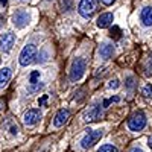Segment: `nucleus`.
Here are the masks:
<instances>
[{"label":"nucleus","mask_w":152,"mask_h":152,"mask_svg":"<svg viewBox=\"0 0 152 152\" xmlns=\"http://www.w3.org/2000/svg\"><path fill=\"white\" fill-rule=\"evenodd\" d=\"M104 107H100L99 104H94L93 107H90L85 113H84V120L85 122H94V120H99L100 117L104 116Z\"/></svg>","instance_id":"7"},{"label":"nucleus","mask_w":152,"mask_h":152,"mask_svg":"<svg viewBox=\"0 0 152 152\" xmlns=\"http://www.w3.org/2000/svg\"><path fill=\"white\" fill-rule=\"evenodd\" d=\"M37 58V46L34 43H29L23 47V50L20 52V56H18V62L21 67H28L29 64L35 61Z\"/></svg>","instance_id":"1"},{"label":"nucleus","mask_w":152,"mask_h":152,"mask_svg":"<svg viewBox=\"0 0 152 152\" xmlns=\"http://www.w3.org/2000/svg\"><path fill=\"white\" fill-rule=\"evenodd\" d=\"M97 152H119L116 146H113V145H104V146H100L97 149Z\"/></svg>","instance_id":"16"},{"label":"nucleus","mask_w":152,"mask_h":152,"mask_svg":"<svg viewBox=\"0 0 152 152\" xmlns=\"http://www.w3.org/2000/svg\"><path fill=\"white\" fill-rule=\"evenodd\" d=\"M148 145H149V148L152 149V135L149 137V140H148Z\"/></svg>","instance_id":"28"},{"label":"nucleus","mask_w":152,"mask_h":152,"mask_svg":"<svg viewBox=\"0 0 152 152\" xmlns=\"http://www.w3.org/2000/svg\"><path fill=\"white\" fill-rule=\"evenodd\" d=\"M47 2H52V0H47Z\"/></svg>","instance_id":"31"},{"label":"nucleus","mask_w":152,"mask_h":152,"mask_svg":"<svg viewBox=\"0 0 152 152\" xmlns=\"http://www.w3.org/2000/svg\"><path fill=\"white\" fill-rule=\"evenodd\" d=\"M111 37H114V38H120V29H119L117 26H114V28L111 29Z\"/></svg>","instance_id":"21"},{"label":"nucleus","mask_w":152,"mask_h":152,"mask_svg":"<svg viewBox=\"0 0 152 152\" xmlns=\"http://www.w3.org/2000/svg\"><path fill=\"white\" fill-rule=\"evenodd\" d=\"M40 76H41L40 70H34V72L29 75V85H35V84H38V82H41V81H40Z\"/></svg>","instance_id":"15"},{"label":"nucleus","mask_w":152,"mask_h":152,"mask_svg":"<svg viewBox=\"0 0 152 152\" xmlns=\"http://www.w3.org/2000/svg\"><path fill=\"white\" fill-rule=\"evenodd\" d=\"M70 117V111L67 108H61L58 113H56V116L53 119V126L55 128H59V126H62Z\"/></svg>","instance_id":"10"},{"label":"nucleus","mask_w":152,"mask_h":152,"mask_svg":"<svg viewBox=\"0 0 152 152\" xmlns=\"http://www.w3.org/2000/svg\"><path fill=\"white\" fill-rule=\"evenodd\" d=\"M102 135H104L102 129H91V131H88L85 134V137L81 140V148L82 149H88V148L94 146L100 140V137H102Z\"/></svg>","instance_id":"3"},{"label":"nucleus","mask_w":152,"mask_h":152,"mask_svg":"<svg viewBox=\"0 0 152 152\" xmlns=\"http://www.w3.org/2000/svg\"><path fill=\"white\" fill-rule=\"evenodd\" d=\"M40 119H41V111L37 110V108H31V110H28L26 113H24L23 123L26 126H34V125H37L38 122H40Z\"/></svg>","instance_id":"8"},{"label":"nucleus","mask_w":152,"mask_h":152,"mask_svg":"<svg viewBox=\"0 0 152 152\" xmlns=\"http://www.w3.org/2000/svg\"><path fill=\"white\" fill-rule=\"evenodd\" d=\"M140 21L143 26H152V6H145L140 12Z\"/></svg>","instance_id":"12"},{"label":"nucleus","mask_w":152,"mask_h":152,"mask_svg":"<svg viewBox=\"0 0 152 152\" xmlns=\"http://www.w3.org/2000/svg\"><path fill=\"white\" fill-rule=\"evenodd\" d=\"M114 2H116V0H102V3H104V5H107V6H110V5H113Z\"/></svg>","instance_id":"26"},{"label":"nucleus","mask_w":152,"mask_h":152,"mask_svg":"<svg viewBox=\"0 0 152 152\" xmlns=\"http://www.w3.org/2000/svg\"><path fill=\"white\" fill-rule=\"evenodd\" d=\"M143 94H145L146 97H151V99H152V85H151V84H148V85L143 87Z\"/></svg>","instance_id":"17"},{"label":"nucleus","mask_w":152,"mask_h":152,"mask_svg":"<svg viewBox=\"0 0 152 152\" xmlns=\"http://www.w3.org/2000/svg\"><path fill=\"white\" fill-rule=\"evenodd\" d=\"M8 3V0H0V5H2V6H5Z\"/></svg>","instance_id":"29"},{"label":"nucleus","mask_w":152,"mask_h":152,"mask_svg":"<svg viewBox=\"0 0 152 152\" xmlns=\"http://www.w3.org/2000/svg\"><path fill=\"white\" fill-rule=\"evenodd\" d=\"M126 87H128V88H132L134 87V78H131V76H129V78L126 79Z\"/></svg>","instance_id":"23"},{"label":"nucleus","mask_w":152,"mask_h":152,"mask_svg":"<svg viewBox=\"0 0 152 152\" xmlns=\"http://www.w3.org/2000/svg\"><path fill=\"white\" fill-rule=\"evenodd\" d=\"M99 58L100 59H110L114 55V46L113 44H102L99 47Z\"/></svg>","instance_id":"13"},{"label":"nucleus","mask_w":152,"mask_h":152,"mask_svg":"<svg viewBox=\"0 0 152 152\" xmlns=\"http://www.w3.org/2000/svg\"><path fill=\"white\" fill-rule=\"evenodd\" d=\"M14 43H15V35L12 32H6L0 35V50L2 52L8 53L12 49V46H14Z\"/></svg>","instance_id":"9"},{"label":"nucleus","mask_w":152,"mask_h":152,"mask_svg":"<svg viewBox=\"0 0 152 152\" xmlns=\"http://www.w3.org/2000/svg\"><path fill=\"white\" fill-rule=\"evenodd\" d=\"M31 21V15L26 9H18L14 12V15H12V23H14V26L17 29H23L26 28Z\"/></svg>","instance_id":"5"},{"label":"nucleus","mask_w":152,"mask_h":152,"mask_svg":"<svg viewBox=\"0 0 152 152\" xmlns=\"http://www.w3.org/2000/svg\"><path fill=\"white\" fill-rule=\"evenodd\" d=\"M97 8V0H81L79 6H78V12L81 14V17L84 18H90Z\"/></svg>","instance_id":"4"},{"label":"nucleus","mask_w":152,"mask_h":152,"mask_svg":"<svg viewBox=\"0 0 152 152\" xmlns=\"http://www.w3.org/2000/svg\"><path fill=\"white\" fill-rule=\"evenodd\" d=\"M87 70V61L85 58H76L72 62V67H70V79L73 82H78L82 79V76L85 75Z\"/></svg>","instance_id":"2"},{"label":"nucleus","mask_w":152,"mask_h":152,"mask_svg":"<svg viewBox=\"0 0 152 152\" xmlns=\"http://www.w3.org/2000/svg\"><path fill=\"white\" fill-rule=\"evenodd\" d=\"M145 126H146V116H145V113H142V111L135 113L134 116L129 119V122H128V128L131 131H142Z\"/></svg>","instance_id":"6"},{"label":"nucleus","mask_w":152,"mask_h":152,"mask_svg":"<svg viewBox=\"0 0 152 152\" xmlns=\"http://www.w3.org/2000/svg\"><path fill=\"white\" fill-rule=\"evenodd\" d=\"M146 75H152V53L149 56V61H148V66H146Z\"/></svg>","instance_id":"20"},{"label":"nucleus","mask_w":152,"mask_h":152,"mask_svg":"<svg viewBox=\"0 0 152 152\" xmlns=\"http://www.w3.org/2000/svg\"><path fill=\"white\" fill-rule=\"evenodd\" d=\"M11 76H12V72L9 67H3V69H0V88H3L6 87V84L9 82L11 79Z\"/></svg>","instance_id":"14"},{"label":"nucleus","mask_w":152,"mask_h":152,"mask_svg":"<svg viewBox=\"0 0 152 152\" xmlns=\"http://www.w3.org/2000/svg\"><path fill=\"white\" fill-rule=\"evenodd\" d=\"M62 8H64L66 11H69L72 8V0H66V2H62Z\"/></svg>","instance_id":"22"},{"label":"nucleus","mask_w":152,"mask_h":152,"mask_svg":"<svg viewBox=\"0 0 152 152\" xmlns=\"http://www.w3.org/2000/svg\"><path fill=\"white\" fill-rule=\"evenodd\" d=\"M46 102H47V94H43V97H41V99H38V104H40V107H41V105H44Z\"/></svg>","instance_id":"24"},{"label":"nucleus","mask_w":152,"mask_h":152,"mask_svg":"<svg viewBox=\"0 0 152 152\" xmlns=\"http://www.w3.org/2000/svg\"><path fill=\"white\" fill-rule=\"evenodd\" d=\"M129 152H145V151H143L142 148H132V149H131Z\"/></svg>","instance_id":"27"},{"label":"nucleus","mask_w":152,"mask_h":152,"mask_svg":"<svg viewBox=\"0 0 152 152\" xmlns=\"http://www.w3.org/2000/svg\"><path fill=\"white\" fill-rule=\"evenodd\" d=\"M119 85H120L119 79H111L110 84H108V87L111 88V90H116V88H119Z\"/></svg>","instance_id":"19"},{"label":"nucleus","mask_w":152,"mask_h":152,"mask_svg":"<svg viewBox=\"0 0 152 152\" xmlns=\"http://www.w3.org/2000/svg\"><path fill=\"white\" fill-rule=\"evenodd\" d=\"M119 100H120L119 96H113V97H110V102H111V104H113V102H119Z\"/></svg>","instance_id":"25"},{"label":"nucleus","mask_w":152,"mask_h":152,"mask_svg":"<svg viewBox=\"0 0 152 152\" xmlns=\"http://www.w3.org/2000/svg\"><path fill=\"white\" fill-rule=\"evenodd\" d=\"M9 134H11V135H17V134H18V126H17L15 123H11V125H9Z\"/></svg>","instance_id":"18"},{"label":"nucleus","mask_w":152,"mask_h":152,"mask_svg":"<svg viewBox=\"0 0 152 152\" xmlns=\"http://www.w3.org/2000/svg\"><path fill=\"white\" fill-rule=\"evenodd\" d=\"M113 20H114V15L111 14V12H104V14H100L97 17L96 24H97V28L105 29V28H110L111 24H113Z\"/></svg>","instance_id":"11"},{"label":"nucleus","mask_w":152,"mask_h":152,"mask_svg":"<svg viewBox=\"0 0 152 152\" xmlns=\"http://www.w3.org/2000/svg\"><path fill=\"white\" fill-rule=\"evenodd\" d=\"M3 105H5V102H3V100H0V110L3 108Z\"/></svg>","instance_id":"30"}]
</instances>
